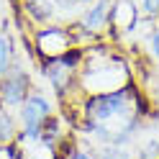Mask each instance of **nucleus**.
I'll return each mask as SVG.
<instances>
[{
	"mask_svg": "<svg viewBox=\"0 0 159 159\" xmlns=\"http://www.w3.org/2000/svg\"><path fill=\"white\" fill-rule=\"evenodd\" d=\"M113 5L116 0H90L75 18V23H69L80 49L100 41H113Z\"/></svg>",
	"mask_w": 159,
	"mask_h": 159,
	"instance_id": "39448f33",
	"label": "nucleus"
},
{
	"mask_svg": "<svg viewBox=\"0 0 159 159\" xmlns=\"http://www.w3.org/2000/svg\"><path fill=\"white\" fill-rule=\"evenodd\" d=\"M18 126H21V141L18 144H28V141H41V131L44 126L59 113V103L54 100V95L41 85H34V90L28 93V98L18 108Z\"/></svg>",
	"mask_w": 159,
	"mask_h": 159,
	"instance_id": "20e7f679",
	"label": "nucleus"
},
{
	"mask_svg": "<svg viewBox=\"0 0 159 159\" xmlns=\"http://www.w3.org/2000/svg\"><path fill=\"white\" fill-rule=\"evenodd\" d=\"M26 46L31 49L34 62H44V59H57L64 54H72L80 49L75 31L67 23H52L36 31H28Z\"/></svg>",
	"mask_w": 159,
	"mask_h": 159,
	"instance_id": "423d86ee",
	"label": "nucleus"
},
{
	"mask_svg": "<svg viewBox=\"0 0 159 159\" xmlns=\"http://www.w3.org/2000/svg\"><path fill=\"white\" fill-rule=\"evenodd\" d=\"M90 3V0H52L54 11L59 16V23H75V18L82 13V8Z\"/></svg>",
	"mask_w": 159,
	"mask_h": 159,
	"instance_id": "4468645a",
	"label": "nucleus"
},
{
	"mask_svg": "<svg viewBox=\"0 0 159 159\" xmlns=\"http://www.w3.org/2000/svg\"><path fill=\"white\" fill-rule=\"evenodd\" d=\"M57 159H95V152H93V146L87 144L85 139H80V136L75 134V136L57 152Z\"/></svg>",
	"mask_w": 159,
	"mask_h": 159,
	"instance_id": "ddd939ff",
	"label": "nucleus"
},
{
	"mask_svg": "<svg viewBox=\"0 0 159 159\" xmlns=\"http://www.w3.org/2000/svg\"><path fill=\"white\" fill-rule=\"evenodd\" d=\"M154 121H157V128H159V95L154 98Z\"/></svg>",
	"mask_w": 159,
	"mask_h": 159,
	"instance_id": "a211bd4d",
	"label": "nucleus"
},
{
	"mask_svg": "<svg viewBox=\"0 0 159 159\" xmlns=\"http://www.w3.org/2000/svg\"><path fill=\"white\" fill-rule=\"evenodd\" d=\"M62 113L75 123V134L90 146L134 144L136 136L154 121V100L139 85H131L116 93L82 98Z\"/></svg>",
	"mask_w": 159,
	"mask_h": 159,
	"instance_id": "f257e3e1",
	"label": "nucleus"
},
{
	"mask_svg": "<svg viewBox=\"0 0 159 159\" xmlns=\"http://www.w3.org/2000/svg\"><path fill=\"white\" fill-rule=\"evenodd\" d=\"M80 59H82V49L72 54L57 57V59H44L36 62V75L49 93L54 95L59 105H64L77 90V75H80Z\"/></svg>",
	"mask_w": 159,
	"mask_h": 159,
	"instance_id": "7ed1b4c3",
	"label": "nucleus"
},
{
	"mask_svg": "<svg viewBox=\"0 0 159 159\" xmlns=\"http://www.w3.org/2000/svg\"><path fill=\"white\" fill-rule=\"evenodd\" d=\"M93 152L95 159H134V144H100Z\"/></svg>",
	"mask_w": 159,
	"mask_h": 159,
	"instance_id": "2eb2a0df",
	"label": "nucleus"
},
{
	"mask_svg": "<svg viewBox=\"0 0 159 159\" xmlns=\"http://www.w3.org/2000/svg\"><path fill=\"white\" fill-rule=\"evenodd\" d=\"M144 21H159V0H134Z\"/></svg>",
	"mask_w": 159,
	"mask_h": 159,
	"instance_id": "dca6fc26",
	"label": "nucleus"
},
{
	"mask_svg": "<svg viewBox=\"0 0 159 159\" xmlns=\"http://www.w3.org/2000/svg\"><path fill=\"white\" fill-rule=\"evenodd\" d=\"M131 85H136V72H134V62H131V57H128L126 49L113 44V41L90 44V46L82 49L77 90L59 108L69 111L82 98L116 93V90H123V87H131Z\"/></svg>",
	"mask_w": 159,
	"mask_h": 159,
	"instance_id": "f03ea898",
	"label": "nucleus"
},
{
	"mask_svg": "<svg viewBox=\"0 0 159 159\" xmlns=\"http://www.w3.org/2000/svg\"><path fill=\"white\" fill-rule=\"evenodd\" d=\"M139 21H141V16H139V8L134 0H116V5H113V44L121 46L134 34Z\"/></svg>",
	"mask_w": 159,
	"mask_h": 159,
	"instance_id": "1a4fd4ad",
	"label": "nucleus"
},
{
	"mask_svg": "<svg viewBox=\"0 0 159 159\" xmlns=\"http://www.w3.org/2000/svg\"><path fill=\"white\" fill-rule=\"evenodd\" d=\"M134 159H159V128L152 121L134 141Z\"/></svg>",
	"mask_w": 159,
	"mask_h": 159,
	"instance_id": "9d476101",
	"label": "nucleus"
},
{
	"mask_svg": "<svg viewBox=\"0 0 159 159\" xmlns=\"http://www.w3.org/2000/svg\"><path fill=\"white\" fill-rule=\"evenodd\" d=\"M0 159H23L18 146H0Z\"/></svg>",
	"mask_w": 159,
	"mask_h": 159,
	"instance_id": "f3484780",
	"label": "nucleus"
},
{
	"mask_svg": "<svg viewBox=\"0 0 159 159\" xmlns=\"http://www.w3.org/2000/svg\"><path fill=\"white\" fill-rule=\"evenodd\" d=\"M18 141H21L18 113L0 103V146H18Z\"/></svg>",
	"mask_w": 159,
	"mask_h": 159,
	"instance_id": "f8f14e48",
	"label": "nucleus"
},
{
	"mask_svg": "<svg viewBox=\"0 0 159 159\" xmlns=\"http://www.w3.org/2000/svg\"><path fill=\"white\" fill-rule=\"evenodd\" d=\"M36 62H34V54L28 59L18 57V64L8 72L3 80H0V103L18 111L21 103L28 98V93L34 90L36 85Z\"/></svg>",
	"mask_w": 159,
	"mask_h": 159,
	"instance_id": "0eeeda50",
	"label": "nucleus"
},
{
	"mask_svg": "<svg viewBox=\"0 0 159 159\" xmlns=\"http://www.w3.org/2000/svg\"><path fill=\"white\" fill-rule=\"evenodd\" d=\"M16 11H18V18H21L26 34L59 23V16L54 11L52 0H16Z\"/></svg>",
	"mask_w": 159,
	"mask_h": 159,
	"instance_id": "6e6552de",
	"label": "nucleus"
},
{
	"mask_svg": "<svg viewBox=\"0 0 159 159\" xmlns=\"http://www.w3.org/2000/svg\"><path fill=\"white\" fill-rule=\"evenodd\" d=\"M18 49H21V44L16 41L13 31L3 26L0 28V80L18 64Z\"/></svg>",
	"mask_w": 159,
	"mask_h": 159,
	"instance_id": "9b49d317",
	"label": "nucleus"
}]
</instances>
